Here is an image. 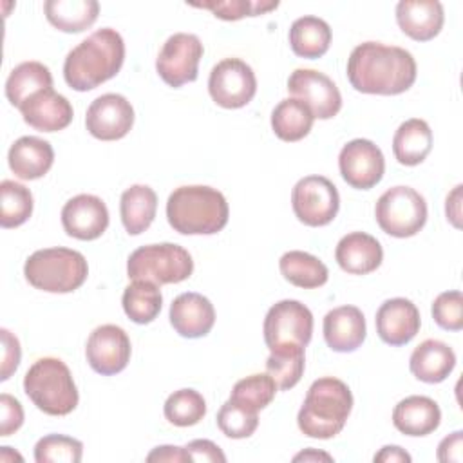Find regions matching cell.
I'll return each mask as SVG.
<instances>
[{
  "label": "cell",
  "instance_id": "25",
  "mask_svg": "<svg viewBox=\"0 0 463 463\" xmlns=\"http://www.w3.org/2000/svg\"><path fill=\"white\" fill-rule=\"evenodd\" d=\"M441 411L429 396H407L392 411L394 427L405 436H427L439 427Z\"/></svg>",
  "mask_w": 463,
  "mask_h": 463
},
{
  "label": "cell",
  "instance_id": "37",
  "mask_svg": "<svg viewBox=\"0 0 463 463\" xmlns=\"http://www.w3.org/2000/svg\"><path fill=\"white\" fill-rule=\"evenodd\" d=\"M163 412L172 425L192 427L204 418L206 402L195 389H179L166 398Z\"/></svg>",
  "mask_w": 463,
  "mask_h": 463
},
{
  "label": "cell",
  "instance_id": "4",
  "mask_svg": "<svg viewBox=\"0 0 463 463\" xmlns=\"http://www.w3.org/2000/svg\"><path fill=\"white\" fill-rule=\"evenodd\" d=\"M353 409V394L347 383L324 376L311 383L298 411L297 423L302 434L329 439L340 434Z\"/></svg>",
  "mask_w": 463,
  "mask_h": 463
},
{
  "label": "cell",
  "instance_id": "13",
  "mask_svg": "<svg viewBox=\"0 0 463 463\" xmlns=\"http://www.w3.org/2000/svg\"><path fill=\"white\" fill-rule=\"evenodd\" d=\"M338 168L344 181L358 190L376 186L385 172V159L382 150L369 139H353L342 146L338 156Z\"/></svg>",
  "mask_w": 463,
  "mask_h": 463
},
{
  "label": "cell",
  "instance_id": "48",
  "mask_svg": "<svg viewBox=\"0 0 463 463\" xmlns=\"http://www.w3.org/2000/svg\"><path fill=\"white\" fill-rule=\"evenodd\" d=\"M461 184H458L449 195H447V203H445V213L447 219L452 222V226L459 228V217H461Z\"/></svg>",
  "mask_w": 463,
  "mask_h": 463
},
{
  "label": "cell",
  "instance_id": "49",
  "mask_svg": "<svg viewBox=\"0 0 463 463\" xmlns=\"http://www.w3.org/2000/svg\"><path fill=\"white\" fill-rule=\"evenodd\" d=\"M374 461L383 463H400V461H411V456L398 445H385L378 454H374Z\"/></svg>",
  "mask_w": 463,
  "mask_h": 463
},
{
  "label": "cell",
  "instance_id": "40",
  "mask_svg": "<svg viewBox=\"0 0 463 463\" xmlns=\"http://www.w3.org/2000/svg\"><path fill=\"white\" fill-rule=\"evenodd\" d=\"M217 427L221 432L232 439L250 438L259 427L257 411H251L233 400H228L221 405L217 412Z\"/></svg>",
  "mask_w": 463,
  "mask_h": 463
},
{
  "label": "cell",
  "instance_id": "35",
  "mask_svg": "<svg viewBox=\"0 0 463 463\" xmlns=\"http://www.w3.org/2000/svg\"><path fill=\"white\" fill-rule=\"evenodd\" d=\"M33 213V194L27 186L4 179L0 183V226H22Z\"/></svg>",
  "mask_w": 463,
  "mask_h": 463
},
{
  "label": "cell",
  "instance_id": "6",
  "mask_svg": "<svg viewBox=\"0 0 463 463\" xmlns=\"http://www.w3.org/2000/svg\"><path fill=\"white\" fill-rule=\"evenodd\" d=\"M27 282L47 293H71L89 275L85 257L71 248H43L29 255L24 264Z\"/></svg>",
  "mask_w": 463,
  "mask_h": 463
},
{
  "label": "cell",
  "instance_id": "38",
  "mask_svg": "<svg viewBox=\"0 0 463 463\" xmlns=\"http://www.w3.org/2000/svg\"><path fill=\"white\" fill-rule=\"evenodd\" d=\"M277 392V383L273 378L266 374H251L242 380H239L230 394V400L251 409V411H260L271 403Z\"/></svg>",
  "mask_w": 463,
  "mask_h": 463
},
{
  "label": "cell",
  "instance_id": "21",
  "mask_svg": "<svg viewBox=\"0 0 463 463\" xmlns=\"http://www.w3.org/2000/svg\"><path fill=\"white\" fill-rule=\"evenodd\" d=\"M396 22L409 38L429 42L443 27V5L438 0H402L396 4Z\"/></svg>",
  "mask_w": 463,
  "mask_h": 463
},
{
  "label": "cell",
  "instance_id": "5",
  "mask_svg": "<svg viewBox=\"0 0 463 463\" xmlns=\"http://www.w3.org/2000/svg\"><path fill=\"white\" fill-rule=\"evenodd\" d=\"M24 391L49 416L71 414L80 400L71 369L60 358L52 356L40 358L27 369Z\"/></svg>",
  "mask_w": 463,
  "mask_h": 463
},
{
  "label": "cell",
  "instance_id": "50",
  "mask_svg": "<svg viewBox=\"0 0 463 463\" xmlns=\"http://www.w3.org/2000/svg\"><path fill=\"white\" fill-rule=\"evenodd\" d=\"M295 461H311V459H326V461H331L333 458L329 456V454H326V452H317V450H313V449H307V450H304V452H300V454H297L295 458H293Z\"/></svg>",
  "mask_w": 463,
  "mask_h": 463
},
{
  "label": "cell",
  "instance_id": "32",
  "mask_svg": "<svg viewBox=\"0 0 463 463\" xmlns=\"http://www.w3.org/2000/svg\"><path fill=\"white\" fill-rule=\"evenodd\" d=\"M313 121L315 116L311 109L297 98L282 99L271 112V128L275 136L288 143L306 137L313 127Z\"/></svg>",
  "mask_w": 463,
  "mask_h": 463
},
{
  "label": "cell",
  "instance_id": "43",
  "mask_svg": "<svg viewBox=\"0 0 463 463\" xmlns=\"http://www.w3.org/2000/svg\"><path fill=\"white\" fill-rule=\"evenodd\" d=\"M0 411H2L0 436H11L24 423V409L16 398L4 392L0 394Z\"/></svg>",
  "mask_w": 463,
  "mask_h": 463
},
{
  "label": "cell",
  "instance_id": "17",
  "mask_svg": "<svg viewBox=\"0 0 463 463\" xmlns=\"http://www.w3.org/2000/svg\"><path fill=\"white\" fill-rule=\"evenodd\" d=\"M61 226L69 237L80 241H94L103 235L109 226L107 204L90 194H80L61 208Z\"/></svg>",
  "mask_w": 463,
  "mask_h": 463
},
{
  "label": "cell",
  "instance_id": "45",
  "mask_svg": "<svg viewBox=\"0 0 463 463\" xmlns=\"http://www.w3.org/2000/svg\"><path fill=\"white\" fill-rule=\"evenodd\" d=\"M190 461H219L224 463L226 456L224 452L210 439H194L184 447Z\"/></svg>",
  "mask_w": 463,
  "mask_h": 463
},
{
  "label": "cell",
  "instance_id": "2",
  "mask_svg": "<svg viewBox=\"0 0 463 463\" xmlns=\"http://www.w3.org/2000/svg\"><path fill=\"white\" fill-rule=\"evenodd\" d=\"M125 60V42L112 27H103L69 51L63 78L78 92L92 90L114 78Z\"/></svg>",
  "mask_w": 463,
  "mask_h": 463
},
{
  "label": "cell",
  "instance_id": "41",
  "mask_svg": "<svg viewBox=\"0 0 463 463\" xmlns=\"http://www.w3.org/2000/svg\"><path fill=\"white\" fill-rule=\"evenodd\" d=\"M192 7H203L212 11L221 20H241L244 16H259L279 5V2H251V0H224V2H190Z\"/></svg>",
  "mask_w": 463,
  "mask_h": 463
},
{
  "label": "cell",
  "instance_id": "14",
  "mask_svg": "<svg viewBox=\"0 0 463 463\" xmlns=\"http://www.w3.org/2000/svg\"><path fill=\"white\" fill-rule=\"evenodd\" d=\"M288 90L304 101L318 119H331L342 107V96L335 81L315 69H295L288 78Z\"/></svg>",
  "mask_w": 463,
  "mask_h": 463
},
{
  "label": "cell",
  "instance_id": "31",
  "mask_svg": "<svg viewBox=\"0 0 463 463\" xmlns=\"http://www.w3.org/2000/svg\"><path fill=\"white\" fill-rule=\"evenodd\" d=\"M45 89H52V74L49 67L40 61H24L16 65L5 81V96L16 109Z\"/></svg>",
  "mask_w": 463,
  "mask_h": 463
},
{
  "label": "cell",
  "instance_id": "22",
  "mask_svg": "<svg viewBox=\"0 0 463 463\" xmlns=\"http://www.w3.org/2000/svg\"><path fill=\"white\" fill-rule=\"evenodd\" d=\"M365 335V317L356 306H340L324 317L326 344L336 353L356 351Z\"/></svg>",
  "mask_w": 463,
  "mask_h": 463
},
{
  "label": "cell",
  "instance_id": "9",
  "mask_svg": "<svg viewBox=\"0 0 463 463\" xmlns=\"http://www.w3.org/2000/svg\"><path fill=\"white\" fill-rule=\"evenodd\" d=\"M264 342L269 351L284 347H304L313 335V315L298 300L273 304L264 318Z\"/></svg>",
  "mask_w": 463,
  "mask_h": 463
},
{
  "label": "cell",
  "instance_id": "24",
  "mask_svg": "<svg viewBox=\"0 0 463 463\" xmlns=\"http://www.w3.org/2000/svg\"><path fill=\"white\" fill-rule=\"evenodd\" d=\"M7 161L16 177L31 181L43 177L51 170L54 163V150L51 143L42 137L24 136L11 145Z\"/></svg>",
  "mask_w": 463,
  "mask_h": 463
},
{
  "label": "cell",
  "instance_id": "11",
  "mask_svg": "<svg viewBox=\"0 0 463 463\" xmlns=\"http://www.w3.org/2000/svg\"><path fill=\"white\" fill-rule=\"evenodd\" d=\"M203 52L204 47L195 34L175 33L163 43L156 58V71L166 85L177 89L197 80Z\"/></svg>",
  "mask_w": 463,
  "mask_h": 463
},
{
  "label": "cell",
  "instance_id": "46",
  "mask_svg": "<svg viewBox=\"0 0 463 463\" xmlns=\"http://www.w3.org/2000/svg\"><path fill=\"white\" fill-rule=\"evenodd\" d=\"M436 456L443 463H449V461L459 463L463 459V432L456 430V432L449 434L447 438H443L438 445Z\"/></svg>",
  "mask_w": 463,
  "mask_h": 463
},
{
  "label": "cell",
  "instance_id": "3",
  "mask_svg": "<svg viewBox=\"0 0 463 463\" xmlns=\"http://www.w3.org/2000/svg\"><path fill=\"white\" fill-rule=\"evenodd\" d=\"M228 203L212 186L190 184L175 188L166 201V219L183 235H212L228 224Z\"/></svg>",
  "mask_w": 463,
  "mask_h": 463
},
{
  "label": "cell",
  "instance_id": "20",
  "mask_svg": "<svg viewBox=\"0 0 463 463\" xmlns=\"http://www.w3.org/2000/svg\"><path fill=\"white\" fill-rule=\"evenodd\" d=\"M170 324L184 338H201L215 324L213 304L201 293H181L170 304Z\"/></svg>",
  "mask_w": 463,
  "mask_h": 463
},
{
  "label": "cell",
  "instance_id": "8",
  "mask_svg": "<svg viewBox=\"0 0 463 463\" xmlns=\"http://www.w3.org/2000/svg\"><path fill=\"white\" fill-rule=\"evenodd\" d=\"M374 217L385 233L398 239L412 237L427 222V203L411 186H392L378 197Z\"/></svg>",
  "mask_w": 463,
  "mask_h": 463
},
{
  "label": "cell",
  "instance_id": "39",
  "mask_svg": "<svg viewBox=\"0 0 463 463\" xmlns=\"http://www.w3.org/2000/svg\"><path fill=\"white\" fill-rule=\"evenodd\" d=\"M83 456V443L65 434H47L34 445L36 463H78Z\"/></svg>",
  "mask_w": 463,
  "mask_h": 463
},
{
  "label": "cell",
  "instance_id": "15",
  "mask_svg": "<svg viewBox=\"0 0 463 463\" xmlns=\"http://www.w3.org/2000/svg\"><path fill=\"white\" fill-rule=\"evenodd\" d=\"M130 338L119 326L105 324L96 327L85 345V356L89 365L103 376L121 373L130 360Z\"/></svg>",
  "mask_w": 463,
  "mask_h": 463
},
{
  "label": "cell",
  "instance_id": "10",
  "mask_svg": "<svg viewBox=\"0 0 463 463\" xmlns=\"http://www.w3.org/2000/svg\"><path fill=\"white\" fill-rule=\"evenodd\" d=\"M291 206L297 219L306 226H326L338 213L340 195L327 177L306 175L293 186Z\"/></svg>",
  "mask_w": 463,
  "mask_h": 463
},
{
  "label": "cell",
  "instance_id": "19",
  "mask_svg": "<svg viewBox=\"0 0 463 463\" xmlns=\"http://www.w3.org/2000/svg\"><path fill=\"white\" fill-rule=\"evenodd\" d=\"M24 121L40 132H58L71 125L74 110L71 101L54 92V89H45L31 96L20 109Z\"/></svg>",
  "mask_w": 463,
  "mask_h": 463
},
{
  "label": "cell",
  "instance_id": "12",
  "mask_svg": "<svg viewBox=\"0 0 463 463\" xmlns=\"http://www.w3.org/2000/svg\"><path fill=\"white\" fill-rule=\"evenodd\" d=\"M208 92L219 107L241 109L248 105L257 92L255 72L239 58H224L210 72Z\"/></svg>",
  "mask_w": 463,
  "mask_h": 463
},
{
  "label": "cell",
  "instance_id": "36",
  "mask_svg": "<svg viewBox=\"0 0 463 463\" xmlns=\"http://www.w3.org/2000/svg\"><path fill=\"white\" fill-rule=\"evenodd\" d=\"M304 365V347H284L269 351L266 360V373L273 378L277 389L288 391L300 382Z\"/></svg>",
  "mask_w": 463,
  "mask_h": 463
},
{
  "label": "cell",
  "instance_id": "42",
  "mask_svg": "<svg viewBox=\"0 0 463 463\" xmlns=\"http://www.w3.org/2000/svg\"><path fill=\"white\" fill-rule=\"evenodd\" d=\"M432 318L445 331L463 329V295L461 291H443L432 302Z\"/></svg>",
  "mask_w": 463,
  "mask_h": 463
},
{
  "label": "cell",
  "instance_id": "28",
  "mask_svg": "<svg viewBox=\"0 0 463 463\" xmlns=\"http://www.w3.org/2000/svg\"><path fill=\"white\" fill-rule=\"evenodd\" d=\"M157 210V195L146 184H132L121 194L119 215L130 235H139L152 224Z\"/></svg>",
  "mask_w": 463,
  "mask_h": 463
},
{
  "label": "cell",
  "instance_id": "18",
  "mask_svg": "<svg viewBox=\"0 0 463 463\" xmlns=\"http://www.w3.org/2000/svg\"><path fill=\"white\" fill-rule=\"evenodd\" d=\"M376 333L389 345H405L420 331L421 318L409 298H389L376 311Z\"/></svg>",
  "mask_w": 463,
  "mask_h": 463
},
{
  "label": "cell",
  "instance_id": "33",
  "mask_svg": "<svg viewBox=\"0 0 463 463\" xmlns=\"http://www.w3.org/2000/svg\"><path fill=\"white\" fill-rule=\"evenodd\" d=\"M279 268L289 284L304 289L320 288L327 282L329 277L327 266L318 260V257L300 250L286 251L279 260Z\"/></svg>",
  "mask_w": 463,
  "mask_h": 463
},
{
  "label": "cell",
  "instance_id": "16",
  "mask_svg": "<svg viewBox=\"0 0 463 463\" xmlns=\"http://www.w3.org/2000/svg\"><path fill=\"white\" fill-rule=\"evenodd\" d=\"M134 125V109L121 94H103L96 98L85 116V127L96 139L116 141L125 137Z\"/></svg>",
  "mask_w": 463,
  "mask_h": 463
},
{
  "label": "cell",
  "instance_id": "1",
  "mask_svg": "<svg viewBox=\"0 0 463 463\" xmlns=\"http://www.w3.org/2000/svg\"><path fill=\"white\" fill-rule=\"evenodd\" d=\"M347 78L358 92L394 96L416 81V61L402 47L364 42L347 58Z\"/></svg>",
  "mask_w": 463,
  "mask_h": 463
},
{
  "label": "cell",
  "instance_id": "29",
  "mask_svg": "<svg viewBox=\"0 0 463 463\" xmlns=\"http://www.w3.org/2000/svg\"><path fill=\"white\" fill-rule=\"evenodd\" d=\"M43 11L49 24L58 31L81 33L96 22L99 4L96 0H47Z\"/></svg>",
  "mask_w": 463,
  "mask_h": 463
},
{
  "label": "cell",
  "instance_id": "7",
  "mask_svg": "<svg viewBox=\"0 0 463 463\" xmlns=\"http://www.w3.org/2000/svg\"><path fill=\"white\" fill-rule=\"evenodd\" d=\"M194 271L188 250L174 242L148 244L134 250L127 260V275L132 280H148L157 286L186 280Z\"/></svg>",
  "mask_w": 463,
  "mask_h": 463
},
{
  "label": "cell",
  "instance_id": "47",
  "mask_svg": "<svg viewBox=\"0 0 463 463\" xmlns=\"http://www.w3.org/2000/svg\"><path fill=\"white\" fill-rule=\"evenodd\" d=\"M146 461H168V463H183L190 461L184 447H174V445H161L156 447L148 456Z\"/></svg>",
  "mask_w": 463,
  "mask_h": 463
},
{
  "label": "cell",
  "instance_id": "30",
  "mask_svg": "<svg viewBox=\"0 0 463 463\" xmlns=\"http://www.w3.org/2000/svg\"><path fill=\"white\" fill-rule=\"evenodd\" d=\"M331 43V27L318 16H300L289 27L291 51L307 60L320 58L327 52Z\"/></svg>",
  "mask_w": 463,
  "mask_h": 463
},
{
  "label": "cell",
  "instance_id": "23",
  "mask_svg": "<svg viewBox=\"0 0 463 463\" xmlns=\"http://www.w3.org/2000/svg\"><path fill=\"white\" fill-rule=\"evenodd\" d=\"M335 259L345 273L367 275L382 264L383 250L373 235L365 232H351L338 241Z\"/></svg>",
  "mask_w": 463,
  "mask_h": 463
},
{
  "label": "cell",
  "instance_id": "27",
  "mask_svg": "<svg viewBox=\"0 0 463 463\" xmlns=\"http://www.w3.org/2000/svg\"><path fill=\"white\" fill-rule=\"evenodd\" d=\"M432 148V130L427 121L411 118L403 121L392 137V152L405 166L420 165Z\"/></svg>",
  "mask_w": 463,
  "mask_h": 463
},
{
  "label": "cell",
  "instance_id": "34",
  "mask_svg": "<svg viewBox=\"0 0 463 463\" xmlns=\"http://www.w3.org/2000/svg\"><path fill=\"white\" fill-rule=\"evenodd\" d=\"M123 311L136 324H150L161 311L163 297L157 284L134 280L123 291Z\"/></svg>",
  "mask_w": 463,
  "mask_h": 463
},
{
  "label": "cell",
  "instance_id": "44",
  "mask_svg": "<svg viewBox=\"0 0 463 463\" xmlns=\"http://www.w3.org/2000/svg\"><path fill=\"white\" fill-rule=\"evenodd\" d=\"M2 335V371H0V380H7L18 367L22 349L18 338L9 331V329H0Z\"/></svg>",
  "mask_w": 463,
  "mask_h": 463
},
{
  "label": "cell",
  "instance_id": "26",
  "mask_svg": "<svg viewBox=\"0 0 463 463\" xmlns=\"http://www.w3.org/2000/svg\"><path fill=\"white\" fill-rule=\"evenodd\" d=\"M456 367V353L441 340H423L409 358L411 373L425 383L443 382Z\"/></svg>",
  "mask_w": 463,
  "mask_h": 463
}]
</instances>
